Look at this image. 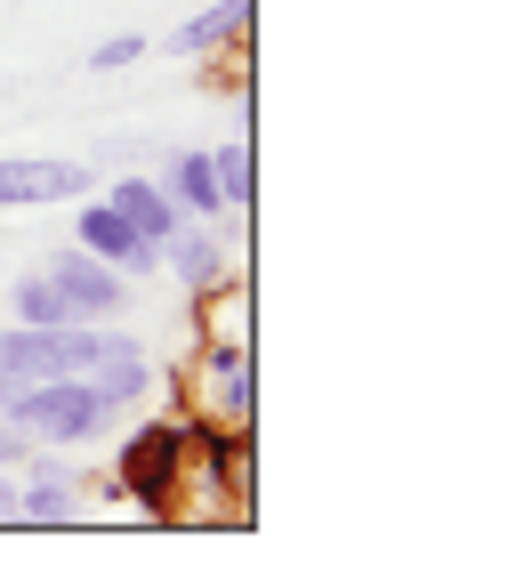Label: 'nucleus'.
<instances>
[{"label":"nucleus","mask_w":524,"mask_h":565,"mask_svg":"<svg viewBox=\"0 0 524 565\" xmlns=\"http://www.w3.org/2000/svg\"><path fill=\"white\" fill-rule=\"evenodd\" d=\"M250 9H258V0H210L202 17H186L170 33V57H218V49H234L250 33Z\"/></svg>","instance_id":"11"},{"label":"nucleus","mask_w":524,"mask_h":565,"mask_svg":"<svg viewBox=\"0 0 524 565\" xmlns=\"http://www.w3.org/2000/svg\"><path fill=\"white\" fill-rule=\"evenodd\" d=\"M73 243L82 250H97L105 267H121L129 282H146V275H162V243H146L138 226H129L105 194H82L73 202Z\"/></svg>","instance_id":"5"},{"label":"nucleus","mask_w":524,"mask_h":565,"mask_svg":"<svg viewBox=\"0 0 524 565\" xmlns=\"http://www.w3.org/2000/svg\"><path fill=\"white\" fill-rule=\"evenodd\" d=\"M17 388H24V380H17L9 364H0V413H9V404H17Z\"/></svg>","instance_id":"17"},{"label":"nucleus","mask_w":524,"mask_h":565,"mask_svg":"<svg viewBox=\"0 0 524 565\" xmlns=\"http://www.w3.org/2000/svg\"><path fill=\"white\" fill-rule=\"evenodd\" d=\"M162 186L186 218H226V194H218V170H210V146H178L162 162Z\"/></svg>","instance_id":"10"},{"label":"nucleus","mask_w":524,"mask_h":565,"mask_svg":"<svg viewBox=\"0 0 524 565\" xmlns=\"http://www.w3.org/2000/svg\"><path fill=\"white\" fill-rule=\"evenodd\" d=\"M41 275L65 291V307H73L82 323H105V316H121V307H129V275L105 267L97 250H82V243H73V250H49Z\"/></svg>","instance_id":"6"},{"label":"nucleus","mask_w":524,"mask_h":565,"mask_svg":"<svg viewBox=\"0 0 524 565\" xmlns=\"http://www.w3.org/2000/svg\"><path fill=\"white\" fill-rule=\"evenodd\" d=\"M9 316H17V323H73V307H65V291H57L41 267H24V275L9 282Z\"/></svg>","instance_id":"14"},{"label":"nucleus","mask_w":524,"mask_h":565,"mask_svg":"<svg viewBox=\"0 0 524 565\" xmlns=\"http://www.w3.org/2000/svg\"><path fill=\"white\" fill-rule=\"evenodd\" d=\"M138 57H146V33H114V41L89 49V73H129Z\"/></svg>","instance_id":"15"},{"label":"nucleus","mask_w":524,"mask_h":565,"mask_svg":"<svg viewBox=\"0 0 524 565\" xmlns=\"http://www.w3.org/2000/svg\"><path fill=\"white\" fill-rule=\"evenodd\" d=\"M162 267L186 282V291H210V282H226L234 275V250H226V235H218V218H186L178 235L162 243Z\"/></svg>","instance_id":"8"},{"label":"nucleus","mask_w":524,"mask_h":565,"mask_svg":"<svg viewBox=\"0 0 524 565\" xmlns=\"http://www.w3.org/2000/svg\"><path fill=\"white\" fill-rule=\"evenodd\" d=\"M73 501H82V477H73L57 452H33V460L17 469V501H9V518H24V525H73V518H82Z\"/></svg>","instance_id":"7"},{"label":"nucleus","mask_w":524,"mask_h":565,"mask_svg":"<svg viewBox=\"0 0 524 565\" xmlns=\"http://www.w3.org/2000/svg\"><path fill=\"white\" fill-rule=\"evenodd\" d=\"M89 380H97V396L114 404V413H138V404H153V388H162V372H153L146 348H138V355H114V364H97Z\"/></svg>","instance_id":"12"},{"label":"nucleus","mask_w":524,"mask_h":565,"mask_svg":"<svg viewBox=\"0 0 524 565\" xmlns=\"http://www.w3.org/2000/svg\"><path fill=\"white\" fill-rule=\"evenodd\" d=\"M186 428L178 420H146L138 436L121 445V469H114V484L138 509H153V518H170V493H178V469H186Z\"/></svg>","instance_id":"3"},{"label":"nucleus","mask_w":524,"mask_h":565,"mask_svg":"<svg viewBox=\"0 0 524 565\" xmlns=\"http://www.w3.org/2000/svg\"><path fill=\"white\" fill-rule=\"evenodd\" d=\"M105 202H114V211L138 226L146 243H170L178 226H186V211H178L170 202V186L162 178H138V170H121V178H105Z\"/></svg>","instance_id":"9"},{"label":"nucleus","mask_w":524,"mask_h":565,"mask_svg":"<svg viewBox=\"0 0 524 565\" xmlns=\"http://www.w3.org/2000/svg\"><path fill=\"white\" fill-rule=\"evenodd\" d=\"M33 452H41V436H33V428H17L9 413H0V469H24Z\"/></svg>","instance_id":"16"},{"label":"nucleus","mask_w":524,"mask_h":565,"mask_svg":"<svg viewBox=\"0 0 524 565\" xmlns=\"http://www.w3.org/2000/svg\"><path fill=\"white\" fill-rule=\"evenodd\" d=\"M9 420L33 428L41 445H97L121 413L97 396V380H24L17 404H9Z\"/></svg>","instance_id":"1"},{"label":"nucleus","mask_w":524,"mask_h":565,"mask_svg":"<svg viewBox=\"0 0 524 565\" xmlns=\"http://www.w3.org/2000/svg\"><path fill=\"white\" fill-rule=\"evenodd\" d=\"M210 170H218V194H226V211L243 218L250 202H258V153H250V138H226V146H210Z\"/></svg>","instance_id":"13"},{"label":"nucleus","mask_w":524,"mask_h":565,"mask_svg":"<svg viewBox=\"0 0 524 565\" xmlns=\"http://www.w3.org/2000/svg\"><path fill=\"white\" fill-rule=\"evenodd\" d=\"M194 420L202 428H234L243 436L250 428V340H202V355H194Z\"/></svg>","instance_id":"2"},{"label":"nucleus","mask_w":524,"mask_h":565,"mask_svg":"<svg viewBox=\"0 0 524 565\" xmlns=\"http://www.w3.org/2000/svg\"><path fill=\"white\" fill-rule=\"evenodd\" d=\"M97 194L89 162H65V153H0V211H57V202Z\"/></svg>","instance_id":"4"}]
</instances>
